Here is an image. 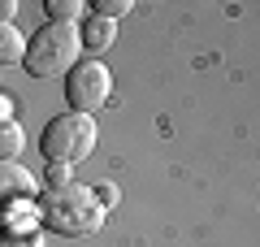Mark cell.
Instances as JSON below:
<instances>
[{
  "mask_svg": "<svg viewBox=\"0 0 260 247\" xmlns=\"http://www.w3.org/2000/svg\"><path fill=\"white\" fill-rule=\"evenodd\" d=\"M39 226L65 238H87L100 234L104 226V204L91 195V187L65 182V187H48L39 200Z\"/></svg>",
  "mask_w": 260,
  "mask_h": 247,
  "instance_id": "6da1fadb",
  "label": "cell"
},
{
  "mask_svg": "<svg viewBox=\"0 0 260 247\" xmlns=\"http://www.w3.org/2000/svg\"><path fill=\"white\" fill-rule=\"evenodd\" d=\"M78 61V26H65V22H48L35 30V39L26 44V65L30 78H56V74H70V65Z\"/></svg>",
  "mask_w": 260,
  "mask_h": 247,
  "instance_id": "7a4b0ae2",
  "label": "cell"
},
{
  "mask_svg": "<svg viewBox=\"0 0 260 247\" xmlns=\"http://www.w3.org/2000/svg\"><path fill=\"white\" fill-rule=\"evenodd\" d=\"M39 152H44L48 165H78L95 152V121L87 113H61L44 126V139H39Z\"/></svg>",
  "mask_w": 260,
  "mask_h": 247,
  "instance_id": "3957f363",
  "label": "cell"
},
{
  "mask_svg": "<svg viewBox=\"0 0 260 247\" xmlns=\"http://www.w3.org/2000/svg\"><path fill=\"white\" fill-rule=\"evenodd\" d=\"M113 96V74L104 61L87 56V61H74L70 74H65V100H70V113H87L91 117L100 104H109Z\"/></svg>",
  "mask_w": 260,
  "mask_h": 247,
  "instance_id": "277c9868",
  "label": "cell"
},
{
  "mask_svg": "<svg viewBox=\"0 0 260 247\" xmlns=\"http://www.w3.org/2000/svg\"><path fill=\"white\" fill-rule=\"evenodd\" d=\"M39 182L26 165H13V161H0V208L5 204H22V200H35Z\"/></svg>",
  "mask_w": 260,
  "mask_h": 247,
  "instance_id": "5b68a950",
  "label": "cell"
},
{
  "mask_svg": "<svg viewBox=\"0 0 260 247\" xmlns=\"http://www.w3.org/2000/svg\"><path fill=\"white\" fill-rule=\"evenodd\" d=\"M113 39H117V26L104 18H83V26H78V48H87L91 56H100Z\"/></svg>",
  "mask_w": 260,
  "mask_h": 247,
  "instance_id": "8992f818",
  "label": "cell"
},
{
  "mask_svg": "<svg viewBox=\"0 0 260 247\" xmlns=\"http://www.w3.org/2000/svg\"><path fill=\"white\" fill-rule=\"evenodd\" d=\"M26 56V39L18 35L13 22H0V65H18Z\"/></svg>",
  "mask_w": 260,
  "mask_h": 247,
  "instance_id": "52a82bcc",
  "label": "cell"
},
{
  "mask_svg": "<svg viewBox=\"0 0 260 247\" xmlns=\"http://www.w3.org/2000/svg\"><path fill=\"white\" fill-rule=\"evenodd\" d=\"M22 143H26V135H22V126L18 121H0V161H18V152H22Z\"/></svg>",
  "mask_w": 260,
  "mask_h": 247,
  "instance_id": "ba28073f",
  "label": "cell"
},
{
  "mask_svg": "<svg viewBox=\"0 0 260 247\" xmlns=\"http://www.w3.org/2000/svg\"><path fill=\"white\" fill-rule=\"evenodd\" d=\"M48 18L65 22V26H78L87 18V5H78V0H48Z\"/></svg>",
  "mask_w": 260,
  "mask_h": 247,
  "instance_id": "9c48e42d",
  "label": "cell"
},
{
  "mask_svg": "<svg viewBox=\"0 0 260 247\" xmlns=\"http://www.w3.org/2000/svg\"><path fill=\"white\" fill-rule=\"evenodd\" d=\"M0 247H44V230H5Z\"/></svg>",
  "mask_w": 260,
  "mask_h": 247,
  "instance_id": "30bf717a",
  "label": "cell"
},
{
  "mask_svg": "<svg viewBox=\"0 0 260 247\" xmlns=\"http://www.w3.org/2000/svg\"><path fill=\"white\" fill-rule=\"evenodd\" d=\"M130 13V0H95L91 5V18H104V22H117Z\"/></svg>",
  "mask_w": 260,
  "mask_h": 247,
  "instance_id": "8fae6325",
  "label": "cell"
},
{
  "mask_svg": "<svg viewBox=\"0 0 260 247\" xmlns=\"http://www.w3.org/2000/svg\"><path fill=\"white\" fill-rule=\"evenodd\" d=\"M91 195H95V200L104 204V208H109V204H117V200H121V191H117V187H113V182H100V187H91Z\"/></svg>",
  "mask_w": 260,
  "mask_h": 247,
  "instance_id": "7c38bea8",
  "label": "cell"
},
{
  "mask_svg": "<svg viewBox=\"0 0 260 247\" xmlns=\"http://www.w3.org/2000/svg\"><path fill=\"white\" fill-rule=\"evenodd\" d=\"M48 178H52V187H65V182H70V169H65V165H52Z\"/></svg>",
  "mask_w": 260,
  "mask_h": 247,
  "instance_id": "4fadbf2b",
  "label": "cell"
},
{
  "mask_svg": "<svg viewBox=\"0 0 260 247\" xmlns=\"http://www.w3.org/2000/svg\"><path fill=\"white\" fill-rule=\"evenodd\" d=\"M13 13H18V5L13 0H0V22H13Z\"/></svg>",
  "mask_w": 260,
  "mask_h": 247,
  "instance_id": "5bb4252c",
  "label": "cell"
}]
</instances>
